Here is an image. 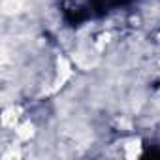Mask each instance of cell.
<instances>
[{"instance_id": "2", "label": "cell", "mask_w": 160, "mask_h": 160, "mask_svg": "<svg viewBox=\"0 0 160 160\" xmlns=\"http://www.w3.org/2000/svg\"><path fill=\"white\" fill-rule=\"evenodd\" d=\"M17 134H19L21 138H28V136H32V126L27 122V124H23V126L17 130Z\"/></svg>"}, {"instance_id": "1", "label": "cell", "mask_w": 160, "mask_h": 160, "mask_svg": "<svg viewBox=\"0 0 160 160\" xmlns=\"http://www.w3.org/2000/svg\"><path fill=\"white\" fill-rule=\"evenodd\" d=\"M4 13L12 15V13H17L21 8H23V2L21 0H4Z\"/></svg>"}, {"instance_id": "3", "label": "cell", "mask_w": 160, "mask_h": 160, "mask_svg": "<svg viewBox=\"0 0 160 160\" xmlns=\"http://www.w3.org/2000/svg\"><path fill=\"white\" fill-rule=\"evenodd\" d=\"M156 100H158V104H160V94H158V98H156Z\"/></svg>"}]
</instances>
